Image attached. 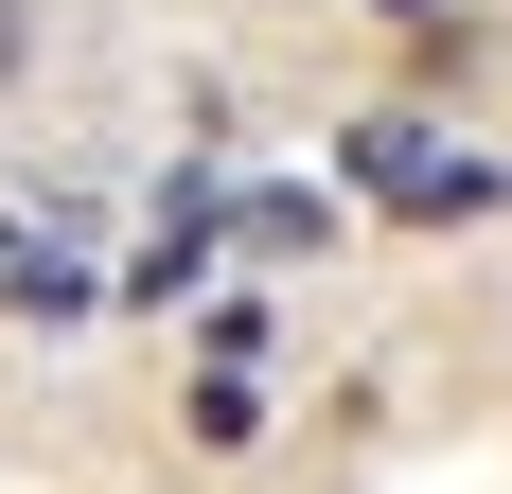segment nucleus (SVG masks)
Instances as JSON below:
<instances>
[{"label": "nucleus", "instance_id": "obj_1", "mask_svg": "<svg viewBox=\"0 0 512 494\" xmlns=\"http://www.w3.org/2000/svg\"><path fill=\"white\" fill-rule=\"evenodd\" d=\"M195 442H212V459L265 442V389H248V371H195Z\"/></svg>", "mask_w": 512, "mask_h": 494}, {"label": "nucleus", "instance_id": "obj_3", "mask_svg": "<svg viewBox=\"0 0 512 494\" xmlns=\"http://www.w3.org/2000/svg\"><path fill=\"white\" fill-rule=\"evenodd\" d=\"M36 36H53V0H0V89H36Z\"/></svg>", "mask_w": 512, "mask_h": 494}, {"label": "nucleus", "instance_id": "obj_2", "mask_svg": "<svg viewBox=\"0 0 512 494\" xmlns=\"http://www.w3.org/2000/svg\"><path fill=\"white\" fill-rule=\"evenodd\" d=\"M0 300H18V318H89V265H53V247H36V265H0Z\"/></svg>", "mask_w": 512, "mask_h": 494}]
</instances>
